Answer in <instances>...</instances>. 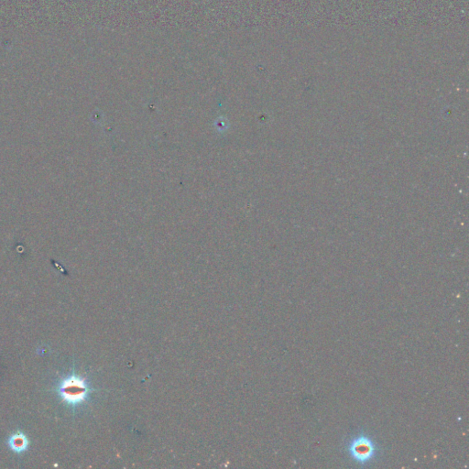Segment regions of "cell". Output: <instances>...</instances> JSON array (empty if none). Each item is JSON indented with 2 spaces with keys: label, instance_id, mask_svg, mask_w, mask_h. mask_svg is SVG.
Returning <instances> with one entry per match:
<instances>
[{
  "label": "cell",
  "instance_id": "cell-1",
  "mask_svg": "<svg viewBox=\"0 0 469 469\" xmlns=\"http://www.w3.org/2000/svg\"><path fill=\"white\" fill-rule=\"evenodd\" d=\"M347 453L354 462L365 466L371 463L378 452L376 443L366 432L354 435L347 443Z\"/></svg>",
  "mask_w": 469,
  "mask_h": 469
},
{
  "label": "cell",
  "instance_id": "cell-2",
  "mask_svg": "<svg viewBox=\"0 0 469 469\" xmlns=\"http://www.w3.org/2000/svg\"><path fill=\"white\" fill-rule=\"evenodd\" d=\"M89 388L87 383L75 375L65 377L59 385V394L62 401L71 406L79 405L86 401Z\"/></svg>",
  "mask_w": 469,
  "mask_h": 469
},
{
  "label": "cell",
  "instance_id": "cell-3",
  "mask_svg": "<svg viewBox=\"0 0 469 469\" xmlns=\"http://www.w3.org/2000/svg\"><path fill=\"white\" fill-rule=\"evenodd\" d=\"M29 441L22 432L14 433L8 439V446L16 453H22L28 449Z\"/></svg>",
  "mask_w": 469,
  "mask_h": 469
}]
</instances>
